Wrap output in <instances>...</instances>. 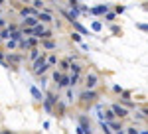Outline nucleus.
Listing matches in <instances>:
<instances>
[{"label": "nucleus", "instance_id": "nucleus-1", "mask_svg": "<svg viewBox=\"0 0 148 134\" xmlns=\"http://www.w3.org/2000/svg\"><path fill=\"white\" fill-rule=\"evenodd\" d=\"M47 69H49V67H47V63H46V55L42 53V55H40V57H38V59L34 61V67H32V71H34V75H44Z\"/></svg>", "mask_w": 148, "mask_h": 134}, {"label": "nucleus", "instance_id": "nucleus-2", "mask_svg": "<svg viewBox=\"0 0 148 134\" xmlns=\"http://www.w3.org/2000/svg\"><path fill=\"white\" fill-rule=\"evenodd\" d=\"M111 111H113L114 116H116V118H121V120L126 118V116H130V111L126 109L125 105H121V103H113V105H111Z\"/></svg>", "mask_w": 148, "mask_h": 134}, {"label": "nucleus", "instance_id": "nucleus-3", "mask_svg": "<svg viewBox=\"0 0 148 134\" xmlns=\"http://www.w3.org/2000/svg\"><path fill=\"white\" fill-rule=\"evenodd\" d=\"M97 85H99V75L95 71H89L85 75V89H95Z\"/></svg>", "mask_w": 148, "mask_h": 134}, {"label": "nucleus", "instance_id": "nucleus-4", "mask_svg": "<svg viewBox=\"0 0 148 134\" xmlns=\"http://www.w3.org/2000/svg\"><path fill=\"white\" fill-rule=\"evenodd\" d=\"M79 99H81V103H85V105H91L93 100L97 99V91L95 89H85L79 95Z\"/></svg>", "mask_w": 148, "mask_h": 134}, {"label": "nucleus", "instance_id": "nucleus-5", "mask_svg": "<svg viewBox=\"0 0 148 134\" xmlns=\"http://www.w3.org/2000/svg\"><path fill=\"white\" fill-rule=\"evenodd\" d=\"M89 14H93V16H105L107 12H109V4H99V6H93V8H89Z\"/></svg>", "mask_w": 148, "mask_h": 134}, {"label": "nucleus", "instance_id": "nucleus-6", "mask_svg": "<svg viewBox=\"0 0 148 134\" xmlns=\"http://www.w3.org/2000/svg\"><path fill=\"white\" fill-rule=\"evenodd\" d=\"M79 126L85 130V134H93V128H91V122H89V118L85 116V114H81L79 116Z\"/></svg>", "mask_w": 148, "mask_h": 134}, {"label": "nucleus", "instance_id": "nucleus-7", "mask_svg": "<svg viewBox=\"0 0 148 134\" xmlns=\"http://www.w3.org/2000/svg\"><path fill=\"white\" fill-rule=\"evenodd\" d=\"M38 24H40V20H38L36 16H30V18H24L22 20L24 28H34V26H38Z\"/></svg>", "mask_w": 148, "mask_h": 134}, {"label": "nucleus", "instance_id": "nucleus-8", "mask_svg": "<svg viewBox=\"0 0 148 134\" xmlns=\"http://www.w3.org/2000/svg\"><path fill=\"white\" fill-rule=\"evenodd\" d=\"M38 20H40L42 24L53 22V18H51V14H49V12H38Z\"/></svg>", "mask_w": 148, "mask_h": 134}, {"label": "nucleus", "instance_id": "nucleus-9", "mask_svg": "<svg viewBox=\"0 0 148 134\" xmlns=\"http://www.w3.org/2000/svg\"><path fill=\"white\" fill-rule=\"evenodd\" d=\"M30 93H32V97H34L36 100H40V103L44 100V93L38 89V87H34V85H32V87H30Z\"/></svg>", "mask_w": 148, "mask_h": 134}, {"label": "nucleus", "instance_id": "nucleus-10", "mask_svg": "<svg viewBox=\"0 0 148 134\" xmlns=\"http://www.w3.org/2000/svg\"><path fill=\"white\" fill-rule=\"evenodd\" d=\"M20 16L22 18H30V16H36L38 18V12H36V8H22L20 10Z\"/></svg>", "mask_w": 148, "mask_h": 134}, {"label": "nucleus", "instance_id": "nucleus-11", "mask_svg": "<svg viewBox=\"0 0 148 134\" xmlns=\"http://www.w3.org/2000/svg\"><path fill=\"white\" fill-rule=\"evenodd\" d=\"M79 79H81V73H71V75H69V87L79 85Z\"/></svg>", "mask_w": 148, "mask_h": 134}, {"label": "nucleus", "instance_id": "nucleus-12", "mask_svg": "<svg viewBox=\"0 0 148 134\" xmlns=\"http://www.w3.org/2000/svg\"><path fill=\"white\" fill-rule=\"evenodd\" d=\"M57 44L51 42V40H42V49H56Z\"/></svg>", "mask_w": 148, "mask_h": 134}, {"label": "nucleus", "instance_id": "nucleus-13", "mask_svg": "<svg viewBox=\"0 0 148 134\" xmlns=\"http://www.w3.org/2000/svg\"><path fill=\"white\" fill-rule=\"evenodd\" d=\"M42 53H44V49H38V47H32V49H30V59H32V61H36V59H38V57L42 55Z\"/></svg>", "mask_w": 148, "mask_h": 134}, {"label": "nucleus", "instance_id": "nucleus-14", "mask_svg": "<svg viewBox=\"0 0 148 134\" xmlns=\"http://www.w3.org/2000/svg\"><path fill=\"white\" fill-rule=\"evenodd\" d=\"M71 24H73V28L77 30V34H81V36H87V34H89V32H87V28H83L77 20H75V22H71Z\"/></svg>", "mask_w": 148, "mask_h": 134}, {"label": "nucleus", "instance_id": "nucleus-15", "mask_svg": "<svg viewBox=\"0 0 148 134\" xmlns=\"http://www.w3.org/2000/svg\"><path fill=\"white\" fill-rule=\"evenodd\" d=\"M99 126H101V130H103V134H113V130H111V126L105 122V120H99Z\"/></svg>", "mask_w": 148, "mask_h": 134}, {"label": "nucleus", "instance_id": "nucleus-16", "mask_svg": "<svg viewBox=\"0 0 148 134\" xmlns=\"http://www.w3.org/2000/svg\"><path fill=\"white\" fill-rule=\"evenodd\" d=\"M57 87H59V89H65V87H69V77L65 75V73H63V77H61V81L57 83Z\"/></svg>", "mask_w": 148, "mask_h": 134}, {"label": "nucleus", "instance_id": "nucleus-17", "mask_svg": "<svg viewBox=\"0 0 148 134\" xmlns=\"http://www.w3.org/2000/svg\"><path fill=\"white\" fill-rule=\"evenodd\" d=\"M42 105H44V111H46V112H49V114L53 112V105H51V103H47V100L44 99V100H42Z\"/></svg>", "mask_w": 148, "mask_h": 134}, {"label": "nucleus", "instance_id": "nucleus-18", "mask_svg": "<svg viewBox=\"0 0 148 134\" xmlns=\"http://www.w3.org/2000/svg\"><path fill=\"white\" fill-rule=\"evenodd\" d=\"M0 40H6V42L10 40V30H8V28H4V30L0 32Z\"/></svg>", "mask_w": 148, "mask_h": 134}, {"label": "nucleus", "instance_id": "nucleus-19", "mask_svg": "<svg viewBox=\"0 0 148 134\" xmlns=\"http://www.w3.org/2000/svg\"><path fill=\"white\" fill-rule=\"evenodd\" d=\"M46 63H47V67H53L57 63V57L56 55H49V57H46Z\"/></svg>", "mask_w": 148, "mask_h": 134}, {"label": "nucleus", "instance_id": "nucleus-20", "mask_svg": "<svg viewBox=\"0 0 148 134\" xmlns=\"http://www.w3.org/2000/svg\"><path fill=\"white\" fill-rule=\"evenodd\" d=\"M91 28H93V32H101V30H103V24L99 22V20H95V22L91 24Z\"/></svg>", "mask_w": 148, "mask_h": 134}, {"label": "nucleus", "instance_id": "nucleus-21", "mask_svg": "<svg viewBox=\"0 0 148 134\" xmlns=\"http://www.w3.org/2000/svg\"><path fill=\"white\" fill-rule=\"evenodd\" d=\"M114 18H116L114 12H107V14H105V22H114Z\"/></svg>", "mask_w": 148, "mask_h": 134}, {"label": "nucleus", "instance_id": "nucleus-22", "mask_svg": "<svg viewBox=\"0 0 148 134\" xmlns=\"http://www.w3.org/2000/svg\"><path fill=\"white\" fill-rule=\"evenodd\" d=\"M8 59H10L12 63H20V61H22V57H20V55H14V53H8Z\"/></svg>", "mask_w": 148, "mask_h": 134}, {"label": "nucleus", "instance_id": "nucleus-23", "mask_svg": "<svg viewBox=\"0 0 148 134\" xmlns=\"http://www.w3.org/2000/svg\"><path fill=\"white\" fill-rule=\"evenodd\" d=\"M126 134H140V130H138L136 126H128V128H125Z\"/></svg>", "mask_w": 148, "mask_h": 134}, {"label": "nucleus", "instance_id": "nucleus-24", "mask_svg": "<svg viewBox=\"0 0 148 134\" xmlns=\"http://www.w3.org/2000/svg\"><path fill=\"white\" fill-rule=\"evenodd\" d=\"M71 40H73L75 44H81V34H77V32H71Z\"/></svg>", "mask_w": 148, "mask_h": 134}, {"label": "nucleus", "instance_id": "nucleus-25", "mask_svg": "<svg viewBox=\"0 0 148 134\" xmlns=\"http://www.w3.org/2000/svg\"><path fill=\"white\" fill-rule=\"evenodd\" d=\"M51 77H53V81H56V83H59V81H61V77H63V73H61V71H53V75H51Z\"/></svg>", "mask_w": 148, "mask_h": 134}, {"label": "nucleus", "instance_id": "nucleus-26", "mask_svg": "<svg viewBox=\"0 0 148 134\" xmlns=\"http://www.w3.org/2000/svg\"><path fill=\"white\" fill-rule=\"evenodd\" d=\"M69 65H71V63H69L67 59H63V61H61V67H59V69H61V73H63V71H67Z\"/></svg>", "mask_w": 148, "mask_h": 134}, {"label": "nucleus", "instance_id": "nucleus-27", "mask_svg": "<svg viewBox=\"0 0 148 134\" xmlns=\"http://www.w3.org/2000/svg\"><path fill=\"white\" fill-rule=\"evenodd\" d=\"M40 40H51V30H46V32L40 36Z\"/></svg>", "mask_w": 148, "mask_h": 134}, {"label": "nucleus", "instance_id": "nucleus-28", "mask_svg": "<svg viewBox=\"0 0 148 134\" xmlns=\"http://www.w3.org/2000/svg\"><path fill=\"white\" fill-rule=\"evenodd\" d=\"M32 4H34V8H36V10H42V8H44V2H42V0H34Z\"/></svg>", "mask_w": 148, "mask_h": 134}, {"label": "nucleus", "instance_id": "nucleus-29", "mask_svg": "<svg viewBox=\"0 0 148 134\" xmlns=\"http://www.w3.org/2000/svg\"><path fill=\"white\" fill-rule=\"evenodd\" d=\"M6 45H8V49H14V47H18V42H14V40H8V42H6Z\"/></svg>", "mask_w": 148, "mask_h": 134}, {"label": "nucleus", "instance_id": "nucleus-30", "mask_svg": "<svg viewBox=\"0 0 148 134\" xmlns=\"http://www.w3.org/2000/svg\"><path fill=\"white\" fill-rule=\"evenodd\" d=\"M75 100V97H73V91H71V87L67 89V103H73Z\"/></svg>", "mask_w": 148, "mask_h": 134}, {"label": "nucleus", "instance_id": "nucleus-31", "mask_svg": "<svg viewBox=\"0 0 148 134\" xmlns=\"http://www.w3.org/2000/svg\"><path fill=\"white\" fill-rule=\"evenodd\" d=\"M132 118H134V120H138V122H140V120H142V118H144V114H142V112H136V114H132Z\"/></svg>", "mask_w": 148, "mask_h": 134}, {"label": "nucleus", "instance_id": "nucleus-32", "mask_svg": "<svg viewBox=\"0 0 148 134\" xmlns=\"http://www.w3.org/2000/svg\"><path fill=\"white\" fill-rule=\"evenodd\" d=\"M138 30H142V32H148V24H136Z\"/></svg>", "mask_w": 148, "mask_h": 134}, {"label": "nucleus", "instance_id": "nucleus-33", "mask_svg": "<svg viewBox=\"0 0 148 134\" xmlns=\"http://www.w3.org/2000/svg\"><path fill=\"white\" fill-rule=\"evenodd\" d=\"M125 10H126L125 6H116V8H114V14H123Z\"/></svg>", "mask_w": 148, "mask_h": 134}, {"label": "nucleus", "instance_id": "nucleus-34", "mask_svg": "<svg viewBox=\"0 0 148 134\" xmlns=\"http://www.w3.org/2000/svg\"><path fill=\"white\" fill-rule=\"evenodd\" d=\"M113 91H114V93H119V95H121V93H123V87H121V85H113Z\"/></svg>", "mask_w": 148, "mask_h": 134}, {"label": "nucleus", "instance_id": "nucleus-35", "mask_svg": "<svg viewBox=\"0 0 148 134\" xmlns=\"http://www.w3.org/2000/svg\"><path fill=\"white\" fill-rule=\"evenodd\" d=\"M0 63H2V67H10L6 61H4V55H2V53H0Z\"/></svg>", "mask_w": 148, "mask_h": 134}, {"label": "nucleus", "instance_id": "nucleus-36", "mask_svg": "<svg viewBox=\"0 0 148 134\" xmlns=\"http://www.w3.org/2000/svg\"><path fill=\"white\" fill-rule=\"evenodd\" d=\"M81 49H83V51H89V45H87V44H83V42H81Z\"/></svg>", "mask_w": 148, "mask_h": 134}, {"label": "nucleus", "instance_id": "nucleus-37", "mask_svg": "<svg viewBox=\"0 0 148 134\" xmlns=\"http://www.w3.org/2000/svg\"><path fill=\"white\" fill-rule=\"evenodd\" d=\"M75 132H77V134H85V130H83L81 126H77V128H75Z\"/></svg>", "mask_w": 148, "mask_h": 134}, {"label": "nucleus", "instance_id": "nucleus-38", "mask_svg": "<svg viewBox=\"0 0 148 134\" xmlns=\"http://www.w3.org/2000/svg\"><path fill=\"white\" fill-rule=\"evenodd\" d=\"M142 114H144V116L148 118V107H144V109H142Z\"/></svg>", "mask_w": 148, "mask_h": 134}, {"label": "nucleus", "instance_id": "nucleus-39", "mask_svg": "<svg viewBox=\"0 0 148 134\" xmlns=\"http://www.w3.org/2000/svg\"><path fill=\"white\" fill-rule=\"evenodd\" d=\"M6 26V22H4V18H0V28H4Z\"/></svg>", "mask_w": 148, "mask_h": 134}, {"label": "nucleus", "instance_id": "nucleus-40", "mask_svg": "<svg viewBox=\"0 0 148 134\" xmlns=\"http://www.w3.org/2000/svg\"><path fill=\"white\" fill-rule=\"evenodd\" d=\"M140 134H148V130H140Z\"/></svg>", "mask_w": 148, "mask_h": 134}, {"label": "nucleus", "instance_id": "nucleus-41", "mask_svg": "<svg viewBox=\"0 0 148 134\" xmlns=\"http://www.w3.org/2000/svg\"><path fill=\"white\" fill-rule=\"evenodd\" d=\"M2 4H4V0H0V6H2Z\"/></svg>", "mask_w": 148, "mask_h": 134}, {"label": "nucleus", "instance_id": "nucleus-42", "mask_svg": "<svg viewBox=\"0 0 148 134\" xmlns=\"http://www.w3.org/2000/svg\"><path fill=\"white\" fill-rule=\"evenodd\" d=\"M2 134H10V132H2Z\"/></svg>", "mask_w": 148, "mask_h": 134}, {"label": "nucleus", "instance_id": "nucleus-43", "mask_svg": "<svg viewBox=\"0 0 148 134\" xmlns=\"http://www.w3.org/2000/svg\"><path fill=\"white\" fill-rule=\"evenodd\" d=\"M146 10H148V8H146Z\"/></svg>", "mask_w": 148, "mask_h": 134}]
</instances>
